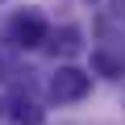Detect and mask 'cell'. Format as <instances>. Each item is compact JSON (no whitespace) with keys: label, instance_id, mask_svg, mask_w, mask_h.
<instances>
[{"label":"cell","instance_id":"cell-1","mask_svg":"<svg viewBox=\"0 0 125 125\" xmlns=\"http://www.w3.org/2000/svg\"><path fill=\"white\" fill-rule=\"evenodd\" d=\"M92 88V75H83L79 67H58V75L50 79V96L54 100H83Z\"/></svg>","mask_w":125,"mask_h":125},{"label":"cell","instance_id":"cell-2","mask_svg":"<svg viewBox=\"0 0 125 125\" xmlns=\"http://www.w3.org/2000/svg\"><path fill=\"white\" fill-rule=\"evenodd\" d=\"M9 29H13V38H17V46H25V50L46 42V21H42L38 13H17Z\"/></svg>","mask_w":125,"mask_h":125},{"label":"cell","instance_id":"cell-3","mask_svg":"<svg viewBox=\"0 0 125 125\" xmlns=\"http://www.w3.org/2000/svg\"><path fill=\"white\" fill-rule=\"evenodd\" d=\"M92 67H100L104 75H125V67H121L117 58H108V54H92Z\"/></svg>","mask_w":125,"mask_h":125},{"label":"cell","instance_id":"cell-4","mask_svg":"<svg viewBox=\"0 0 125 125\" xmlns=\"http://www.w3.org/2000/svg\"><path fill=\"white\" fill-rule=\"evenodd\" d=\"M13 108H17V117H21V121H29V125H38V121H42V108H38V104H29V100H17Z\"/></svg>","mask_w":125,"mask_h":125},{"label":"cell","instance_id":"cell-5","mask_svg":"<svg viewBox=\"0 0 125 125\" xmlns=\"http://www.w3.org/2000/svg\"><path fill=\"white\" fill-rule=\"evenodd\" d=\"M75 38H79V33H75V29H62V38H54V50H62V54H71V50H75V46H79V42H75Z\"/></svg>","mask_w":125,"mask_h":125},{"label":"cell","instance_id":"cell-6","mask_svg":"<svg viewBox=\"0 0 125 125\" xmlns=\"http://www.w3.org/2000/svg\"><path fill=\"white\" fill-rule=\"evenodd\" d=\"M0 79H4V62H0Z\"/></svg>","mask_w":125,"mask_h":125}]
</instances>
